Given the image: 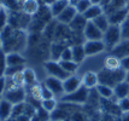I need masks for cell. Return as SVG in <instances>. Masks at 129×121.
<instances>
[{"instance_id":"cell-1","label":"cell","mask_w":129,"mask_h":121,"mask_svg":"<svg viewBox=\"0 0 129 121\" xmlns=\"http://www.w3.org/2000/svg\"><path fill=\"white\" fill-rule=\"evenodd\" d=\"M0 38L3 40V50L6 53L22 51L28 42V38L24 30L15 29L10 26H7L0 33Z\"/></svg>"},{"instance_id":"cell-2","label":"cell","mask_w":129,"mask_h":121,"mask_svg":"<svg viewBox=\"0 0 129 121\" xmlns=\"http://www.w3.org/2000/svg\"><path fill=\"white\" fill-rule=\"evenodd\" d=\"M98 79H99V84H103V85H106V86H110L113 88L119 82L124 81L125 70H123L122 68H119L117 70H109L104 68L98 74Z\"/></svg>"},{"instance_id":"cell-3","label":"cell","mask_w":129,"mask_h":121,"mask_svg":"<svg viewBox=\"0 0 129 121\" xmlns=\"http://www.w3.org/2000/svg\"><path fill=\"white\" fill-rule=\"evenodd\" d=\"M122 40V35H121V27L119 26H113L110 24L109 28L104 32L103 41L105 44V49L111 51L115 46H117L119 41Z\"/></svg>"},{"instance_id":"cell-4","label":"cell","mask_w":129,"mask_h":121,"mask_svg":"<svg viewBox=\"0 0 129 121\" xmlns=\"http://www.w3.org/2000/svg\"><path fill=\"white\" fill-rule=\"evenodd\" d=\"M88 96H89V88L86 86L81 85V86L71 93H67L62 96V102L64 103H73V104H86L88 101Z\"/></svg>"},{"instance_id":"cell-5","label":"cell","mask_w":129,"mask_h":121,"mask_svg":"<svg viewBox=\"0 0 129 121\" xmlns=\"http://www.w3.org/2000/svg\"><path fill=\"white\" fill-rule=\"evenodd\" d=\"M30 22H31V16L24 13L22 10L9 13V26L15 29H21V30L28 29Z\"/></svg>"},{"instance_id":"cell-6","label":"cell","mask_w":129,"mask_h":121,"mask_svg":"<svg viewBox=\"0 0 129 121\" xmlns=\"http://www.w3.org/2000/svg\"><path fill=\"white\" fill-rule=\"evenodd\" d=\"M45 69L46 71L48 73V76H53V78H57L59 80L64 81L67 78L70 76V74H68L65 70L63 69V67L60 65L59 61H47L45 62Z\"/></svg>"},{"instance_id":"cell-7","label":"cell","mask_w":129,"mask_h":121,"mask_svg":"<svg viewBox=\"0 0 129 121\" xmlns=\"http://www.w3.org/2000/svg\"><path fill=\"white\" fill-rule=\"evenodd\" d=\"M3 98L9 101L10 103H12L13 105L19 103H23L25 101V91H24V87H12L6 90Z\"/></svg>"},{"instance_id":"cell-8","label":"cell","mask_w":129,"mask_h":121,"mask_svg":"<svg viewBox=\"0 0 129 121\" xmlns=\"http://www.w3.org/2000/svg\"><path fill=\"white\" fill-rule=\"evenodd\" d=\"M83 47L86 56H95V55L101 53L106 50L103 40H86V42L83 44Z\"/></svg>"},{"instance_id":"cell-9","label":"cell","mask_w":129,"mask_h":121,"mask_svg":"<svg viewBox=\"0 0 129 121\" xmlns=\"http://www.w3.org/2000/svg\"><path fill=\"white\" fill-rule=\"evenodd\" d=\"M83 36L86 40H103L104 33L92 21H88L83 29Z\"/></svg>"},{"instance_id":"cell-10","label":"cell","mask_w":129,"mask_h":121,"mask_svg":"<svg viewBox=\"0 0 129 121\" xmlns=\"http://www.w3.org/2000/svg\"><path fill=\"white\" fill-rule=\"evenodd\" d=\"M45 85L50 91H52V93L54 96H60V94H64V88H63V81L57 79V78H53V76H47L46 78Z\"/></svg>"},{"instance_id":"cell-11","label":"cell","mask_w":129,"mask_h":121,"mask_svg":"<svg viewBox=\"0 0 129 121\" xmlns=\"http://www.w3.org/2000/svg\"><path fill=\"white\" fill-rule=\"evenodd\" d=\"M76 15H77L76 7H75V6L69 5L68 7H65V9L63 10V12L60 13V15H58V16H57L56 21L58 22V23H60V24L69 26V24H70V22H71L74 18H75V16H76Z\"/></svg>"},{"instance_id":"cell-12","label":"cell","mask_w":129,"mask_h":121,"mask_svg":"<svg viewBox=\"0 0 129 121\" xmlns=\"http://www.w3.org/2000/svg\"><path fill=\"white\" fill-rule=\"evenodd\" d=\"M128 16H129V10L127 7H124V9H119V10H116V11L109 13L107 18H109V23L110 24L121 26Z\"/></svg>"},{"instance_id":"cell-13","label":"cell","mask_w":129,"mask_h":121,"mask_svg":"<svg viewBox=\"0 0 129 121\" xmlns=\"http://www.w3.org/2000/svg\"><path fill=\"white\" fill-rule=\"evenodd\" d=\"M82 85V79L76 76V75H70L63 81V88H64V94L71 93L76 91L80 86Z\"/></svg>"},{"instance_id":"cell-14","label":"cell","mask_w":129,"mask_h":121,"mask_svg":"<svg viewBox=\"0 0 129 121\" xmlns=\"http://www.w3.org/2000/svg\"><path fill=\"white\" fill-rule=\"evenodd\" d=\"M69 45H68L65 41H52V44H51V46H50L51 59L52 61H59L60 56H62V52Z\"/></svg>"},{"instance_id":"cell-15","label":"cell","mask_w":129,"mask_h":121,"mask_svg":"<svg viewBox=\"0 0 129 121\" xmlns=\"http://www.w3.org/2000/svg\"><path fill=\"white\" fill-rule=\"evenodd\" d=\"M87 22H88V21L84 18L83 15L77 13L68 27L70 28L71 32H75V33H83V29H84V27H86Z\"/></svg>"},{"instance_id":"cell-16","label":"cell","mask_w":129,"mask_h":121,"mask_svg":"<svg viewBox=\"0 0 129 121\" xmlns=\"http://www.w3.org/2000/svg\"><path fill=\"white\" fill-rule=\"evenodd\" d=\"M111 55L118 57L119 59L129 56V40H121L117 46H115L111 50Z\"/></svg>"},{"instance_id":"cell-17","label":"cell","mask_w":129,"mask_h":121,"mask_svg":"<svg viewBox=\"0 0 129 121\" xmlns=\"http://www.w3.org/2000/svg\"><path fill=\"white\" fill-rule=\"evenodd\" d=\"M7 67H19L25 64V58L19 52H9L6 53Z\"/></svg>"},{"instance_id":"cell-18","label":"cell","mask_w":129,"mask_h":121,"mask_svg":"<svg viewBox=\"0 0 129 121\" xmlns=\"http://www.w3.org/2000/svg\"><path fill=\"white\" fill-rule=\"evenodd\" d=\"M40 9L39 0H24L22 3V11L33 17Z\"/></svg>"},{"instance_id":"cell-19","label":"cell","mask_w":129,"mask_h":121,"mask_svg":"<svg viewBox=\"0 0 129 121\" xmlns=\"http://www.w3.org/2000/svg\"><path fill=\"white\" fill-rule=\"evenodd\" d=\"M104 12L105 11H104V9H103L101 5H99V4H92L89 6V9L83 13V16L87 21H94L96 17L101 16Z\"/></svg>"},{"instance_id":"cell-20","label":"cell","mask_w":129,"mask_h":121,"mask_svg":"<svg viewBox=\"0 0 129 121\" xmlns=\"http://www.w3.org/2000/svg\"><path fill=\"white\" fill-rule=\"evenodd\" d=\"M12 110H13V104L3 98L0 102V121L9 120L12 115Z\"/></svg>"},{"instance_id":"cell-21","label":"cell","mask_w":129,"mask_h":121,"mask_svg":"<svg viewBox=\"0 0 129 121\" xmlns=\"http://www.w3.org/2000/svg\"><path fill=\"white\" fill-rule=\"evenodd\" d=\"M99 84V79H98V74L94 71H87L86 74L82 76V85L86 86L87 88H95Z\"/></svg>"},{"instance_id":"cell-22","label":"cell","mask_w":129,"mask_h":121,"mask_svg":"<svg viewBox=\"0 0 129 121\" xmlns=\"http://www.w3.org/2000/svg\"><path fill=\"white\" fill-rule=\"evenodd\" d=\"M113 93L116 99H122V98L129 97V82L124 80L119 82L118 85L113 87Z\"/></svg>"},{"instance_id":"cell-23","label":"cell","mask_w":129,"mask_h":121,"mask_svg":"<svg viewBox=\"0 0 129 121\" xmlns=\"http://www.w3.org/2000/svg\"><path fill=\"white\" fill-rule=\"evenodd\" d=\"M71 52H73V61L76 62L77 64L82 63L84 61V58L87 57L86 56V52H84L83 45H81V44L71 45Z\"/></svg>"},{"instance_id":"cell-24","label":"cell","mask_w":129,"mask_h":121,"mask_svg":"<svg viewBox=\"0 0 129 121\" xmlns=\"http://www.w3.org/2000/svg\"><path fill=\"white\" fill-rule=\"evenodd\" d=\"M69 6V0H56L52 5L50 6L51 10V15L52 17L56 18L58 15H60L63 12V10Z\"/></svg>"},{"instance_id":"cell-25","label":"cell","mask_w":129,"mask_h":121,"mask_svg":"<svg viewBox=\"0 0 129 121\" xmlns=\"http://www.w3.org/2000/svg\"><path fill=\"white\" fill-rule=\"evenodd\" d=\"M104 68L109 70H117L121 68V59L113 55L107 56L104 59Z\"/></svg>"},{"instance_id":"cell-26","label":"cell","mask_w":129,"mask_h":121,"mask_svg":"<svg viewBox=\"0 0 129 121\" xmlns=\"http://www.w3.org/2000/svg\"><path fill=\"white\" fill-rule=\"evenodd\" d=\"M98 94L100 96V98L104 99H110V98L115 97V93H113V88L106 85H103V84H98V86L95 87Z\"/></svg>"},{"instance_id":"cell-27","label":"cell","mask_w":129,"mask_h":121,"mask_svg":"<svg viewBox=\"0 0 129 121\" xmlns=\"http://www.w3.org/2000/svg\"><path fill=\"white\" fill-rule=\"evenodd\" d=\"M23 75H24V86H34L36 82V74L33 69L30 68H25L23 70Z\"/></svg>"},{"instance_id":"cell-28","label":"cell","mask_w":129,"mask_h":121,"mask_svg":"<svg viewBox=\"0 0 129 121\" xmlns=\"http://www.w3.org/2000/svg\"><path fill=\"white\" fill-rule=\"evenodd\" d=\"M127 7V0H112L109 5L104 9V11H106V13H111V12L119 10V9H124Z\"/></svg>"},{"instance_id":"cell-29","label":"cell","mask_w":129,"mask_h":121,"mask_svg":"<svg viewBox=\"0 0 129 121\" xmlns=\"http://www.w3.org/2000/svg\"><path fill=\"white\" fill-rule=\"evenodd\" d=\"M51 119V115L50 113H47L45 109H42L41 107L36 108L34 115L31 116L30 121H48Z\"/></svg>"},{"instance_id":"cell-30","label":"cell","mask_w":129,"mask_h":121,"mask_svg":"<svg viewBox=\"0 0 129 121\" xmlns=\"http://www.w3.org/2000/svg\"><path fill=\"white\" fill-rule=\"evenodd\" d=\"M92 22L95 24L96 27L100 29L103 33H104V32L109 28V26H110V23H109V18H107V16L105 15V13H103L101 16L96 17L95 19H94V21H92Z\"/></svg>"},{"instance_id":"cell-31","label":"cell","mask_w":129,"mask_h":121,"mask_svg":"<svg viewBox=\"0 0 129 121\" xmlns=\"http://www.w3.org/2000/svg\"><path fill=\"white\" fill-rule=\"evenodd\" d=\"M41 108L45 109L47 113H53L54 110L58 108V103L54 98H51V99H42L41 101Z\"/></svg>"},{"instance_id":"cell-32","label":"cell","mask_w":129,"mask_h":121,"mask_svg":"<svg viewBox=\"0 0 129 121\" xmlns=\"http://www.w3.org/2000/svg\"><path fill=\"white\" fill-rule=\"evenodd\" d=\"M59 63L63 67V69L70 75H74V73H76V70L79 68V64L74 61H59Z\"/></svg>"},{"instance_id":"cell-33","label":"cell","mask_w":129,"mask_h":121,"mask_svg":"<svg viewBox=\"0 0 129 121\" xmlns=\"http://www.w3.org/2000/svg\"><path fill=\"white\" fill-rule=\"evenodd\" d=\"M10 78V80L12 81V84L17 87H24V75H23V70L18 71L16 74H13L12 76H7Z\"/></svg>"},{"instance_id":"cell-34","label":"cell","mask_w":129,"mask_h":121,"mask_svg":"<svg viewBox=\"0 0 129 121\" xmlns=\"http://www.w3.org/2000/svg\"><path fill=\"white\" fill-rule=\"evenodd\" d=\"M9 26V11L1 7L0 10V33Z\"/></svg>"},{"instance_id":"cell-35","label":"cell","mask_w":129,"mask_h":121,"mask_svg":"<svg viewBox=\"0 0 129 121\" xmlns=\"http://www.w3.org/2000/svg\"><path fill=\"white\" fill-rule=\"evenodd\" d=\"M90 5H92V1H90V0H80L79 3H77V5L75 6V7H76V11H77V13L83 15L84 12L89 9Z\"/></svg>"},{"instance_id":"cell-36","label":"cell","mask_w":129,"mask_h":121,"mask_svg":"<svg viewBox=\"0 0 129 121\" xmlns=\"http://www.w3.org/2000/svg\"><path fill=\"white\" fill-rule=\"evenodd\" d=\"M7 69V59H6V52L4 50L0 51V76H5Z\"/></svg>"},{"instance_id":"cell-37","label":"cell","mask_w":129,"mask_h":121,"mask_svg":"<svg viewBox=\"0 0 129 121\" xmlns=\"http://www.w3.org/2000/svg\"><path fill=\"white\" fill-rule=\"evenodd\" d=\"M119 27H121L122 40H129V16L125 18V21H124Z\"/></svg>"},{"instance_id":"cell-38","label":"cell","mask_w":129,"mask_h":121,"mask_svg":"<svg viewBox=\"0 0 129 121\" xmlns=\"http://www.w3.org/2000/svg\"><path fill=\"white\" fill-rule=\"evenodd\" d=\"M118 107H119V110H121L122 113L129 111V97L118 99Z\"/></svg>"},{"instance_id":"cell-39","label":"cell","mask_w":129,"mask_h":121,"mask_svg":"<svg viewBox=\"0 0 129 121\" xmlns=\"http://www.w3.org/2000/svg\"><path fill=\"white\" fill-rule=\"evenodd\" d=\"M59 61H73V52H71V46H68L64 49L62 52V56Z\"/></svg>"},{"instance_id":"cell-40","label":"cell","mask_w":129,"mask_h":121,"mask_svg":"<svg viewBox=\"0 0 129 121\" xmlns=\"http://www.w3.org/2000/svg\"><path fill=\"white\" fill-rule=\"evenodd\" d=\"M24 69H25L24 65H19V67H7L5 76H12L13 74H16L18 71H22V70H24Z\"/></svg>"},{"instance_id":"cell-41","label":"cell","mask_w":129,"mask_h":121,"mask_svg":"<svg viewBox=\"0 0 129 121\" xmlns=\"http://www.w3.org/2000/svg\"><path fill=\"white\" fill-rule=\"evenodd\" d=\"M41 88H42V99H51V98H54V94L52 93V91H50L45 85H42Z\"/></svg>"},{"instance_id":"cell-42","label":"cell","mask_w":129,"mask_h":121,"mask_svg":"<svg viewBox=\"0 0 129 121\" xmlns=\"http://www.w3.org/2000/svg\"><path fill=\"white\" fill-rule=\"evenodd\" d=\"M121 68L125 71L129 70V56L128 57H124V58H121Z\"/></svg>"},{"instance_id":"cell-43","label":"cell","mask_w":129,"mask_h":121,"mask_svg":"<svg viewBox=\"0 0 129 121\" xmlns=\"http://www.w3.org/2000/svg\"><path fill=\"white\" fill-rule=\"evenodd\" d=\"M6 91V76H0V94L3 96Z\"/></svg>"},{"instance_id":"cell-44","label":"cell","mask_w":129,"mask_h":121,"mask_svg":"<svg viewBox=\"0 0 129 121\" xmlns=\"http://www.w3.org/2000/svg\"><path fill=\"white\" fill-rule=\"evenodd\" d=\"M119 119H121V121H129V111L122 113L121 116H119Z\"/></svg>"},{"instance_id":"cell-45","label":"cell","mask_w":129,"mask_h":121,"mask_svg":"<svg viewBox=\"0 0 129 121\" xmlns=\"http://www.w3.org/2000/svg\"><path fill=\"white\" fill-rule=\"evenodd\" d=\"M56 0H39L40 4H44V5H47V6H51Z\"/></svg>"},{"instance_id":"cell-46","label":"cell","mask_w":129,"mask_h":121,"mask_svg":"<svg viewBox=\"0 0 129 121\" xmlns=\"http://www.w3.org/2000/svg\"><path fill=\"white\" fill-rule=\"evenodd\" d=\"M111 1H112V0H101L100 5L103 6V9H105V7H106V6L109 5V4H110V3H111Z\"/></svg>"},{"instance_id":"cell-47","label":"cell","mask_w":129,"mask_h":121,"mask_svg":"<svg viewBox=\"0 0 129 121\" xmlns=\"http://www.w3.org/2000/svg\"><path fill=\"white\" fill-rule=\"evenodd\" d=\"M124 80L127 81V82H129V70L125 71V79H124Z\"/></svg>"},{"instance_id":"cell-48","label":"cell","mask_w":129,"mask_h":121,"mask_svg":"<svg viewBox=\"0 0 129 121\" xmlns=\"http://www.w3.org/2000/svg\"><path fill=\"white\" fill-rule=\"evenodd\" d=\"M90 1H92V4H99V5L101 3V0H90Z\"/></svg>"},{"instance_id":"cell-49","label":"cell","mask_w":129,"mask_h":121,"mask_svg":"<svg viewBox=\"0 0 129 121\" xmlns=\"http://www.w3.org/2000/svg\"><path fill=\"white\" fill-rule=\"evenodd\" d=\"M3 50V40H1V38H0V51Z\"/></svg>"},{"instance_id":"cell-50","label":"cell","mask_w":129,"mask_h":121,"mask_svg":"<svg viewBox=\"0 0 129 121\" xmlns=\"http://www.w3.org/2000/svg\"><path fill=\"white\" fill-rule=\"evenodd\" d=\"M127 9L129 10V0H127Z\"/></svg>"},{"instance_id":"cell-51","label":"cell","mask_w":129,"mask_h":121,"mask_svg":"<svg viewBox=\"0 0 129 121\" xmlns=\"http://www.w3.org/2000/svg\"><path fill=\"white\" fill-rule=\"evenodd\" d=\"M17 1H19V3H23V1H24V0H17Z\"/></svg>"},{"instance_id":"cell-52","label":"cell","mask_w":129,"mask_h":121,"mask_svg":"<svg viewBox=\"0 0 129 121\" xmlns=\"http://www.w3.org/2000/svg\"><path fill=\"white\" fill-rule=\"evenodd\" d=\"M1 99H3V96H1V94H0V102H1Z\"/></svg>"},{"instance_id":"cell-53","label":"cell","mask_w":129,"mask_h":121,"mask_svg":"<svg viewBox=\"0 0 129 121\" xmlns=\"http://www.w3.org/2000/svg\"><path fill=\"white\" fill-rule=\"evenodd\" d=\"M58 121H71V120H58Z\"/></svg>"},{"instance_id":"cell-54","label":"cell","mask_w":129,"mask_h":121,"mask_svg":"<svg viewBox=\"0 0 129 121\" xmlns=\"http://www.w3.org/2000/svg\"><path fill=\"white\" fill-rule=\"evenodd\" d=\"M1 7H3V6H1V5H0V10H1Z\"/></svg>"}]
</instances>
